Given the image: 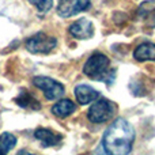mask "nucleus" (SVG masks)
<instances>
[{
    "instance_id": "nucleus-1",
    "label": "nucleus",
    "mask_w": 155,
    "mask_h": 155,
    "mask_svg": "<svg viewBox=\"0 0 155 155\" xmlns=\"http://www.w3.org/2000/svg\"><path fill=\"white\" fill-rule=\"evenodd\" d=\"M135 129L124 118H117L102 136V147L106 154L125 155L132 151Z\"/></svg>"
},
{
    "instance_id": "nucleus-2",
    "label": "nucleus",
    "mask_w": 155,
    "mask_h": 155,
    "mask_svg": "<svg viewBox=\"0 0 155 155\" xmlns=\"http://www.w3.org/2000/svg\"><path fill=\"white\" fill-rule=\"evenodd\" d=\"M110 68V60L107 56L102 53H95L88 57L83 67V72L86 76L91 78L94 80L99 82H106L107 84H112L113 78H114V71H109Z\"/></svg>"
},
{
    "instance_id": "nucleus-3",
    "label": "nucleus",
    "mask_w": 155,
    "mask_h": 155,
    "mask_svg": "<svg viewBox=\"0 0 155 155\" xmlns=\"http://www.w3.org/2000/svg\"><path fill=\"white\" fill-rule=\"evenodd\" d=\"M116 113V104H113L109 99L101 98L91 105V107L87 112V117L91 123L94 124H102L106 123L107 120L113 117Z\"/></svg>"
},
{
    "instance_id": "nucleus-4",
    "label": "nucleus",
    "mask_w": 155,
    "mask_h": 155,
    "mask_svg": "<svg viewBox=\"0 0 155 155\" xmlns=\"http://www.w3.org/2000/svg\"><path fill=\"white\" fill-rule=\"evenodd\" d=\"M33 83H34L35 87L42 90L46 99H49V101L59 99L60 97H63L65 93V88L61 83L56 82L54 79L48 78V76H35L34 79H33Z\"/></svg>"
},
{
    "instance_id": "nucleus-5",
    "label": "nucleus",
    "mask_w": 155,
    "mask_h": 155,
    "mask_svg": "<svg viewBox=\"0 0 155 155\" xmlns=\"http://www.w3.org/2000/svg\"><path fill=\"white\" fill-rule=\"evenodd\" d=\"M56 45V38L45 33H37L33 37L27 38L26 41V49L30 53H49Z\"/></svg>"
},
{
    "instance_id": "nucleus-6",
    "label": "nucleus",
    "mask_w": 155,
    "mask_h": 155,
    "mask_svg": "<svg viewBox=\"0 0 155 155\" xmlns=\"http://www.w3.org/2000/svg\"><path fill=\"white\" fill-rule=\"evenodd\" d=\"M91 0H60L57 14L61 18H70L76 14L86 11L90 7Z\"/></svg>"
},
{
    "instance_id": "nucleus-7",
    "label": "nucleus",
    "mask_w": 155,
    "mask_h": 155,
    "mask_svg": "<svg viewBox=\"0 0 155 155\" xmlns=\"http://www.w3.org/2000/svg\"><path fill=\"white\" fill-rule=\"evenodd\" d=\"M70 34L78 40H88L94 34V26L88 19L82 18L70 26Z\"/></svg>"
},
{
    "instance_id": "nucleus-8",
    "label": "nucleus",
    "mask_w": 155,
    "mask_h": 155,
    "mask_svg": "<svg viewBox=\"0 0 155 155\" xmlns=\"http://www.w3.org/2000/svg\"><path fill=\"white\" fill-rule=\"evenodd\" d=\"M75 97H76L78 104L87 105V104H90V102L95 101V99L99 97V93L95 90V88L91 87V86L78 84L75 87Z\"/></svg>"
},
{
    "instance_id": "nucleus-9",
    "label": "nucleus",
    "mask_w": 155,
    "mask_h": 155,
    "mask_svg": "<svg viewBox=\"0 0 155 155\" xmlns=\"http://www.w3.org/2000/svg\"><path fill=\"white\" fill-rule=\"evenodd\" d=\"M34 136L37 140H40L42 143L44 147H53V146H57L60 142H61V135L53 132L52 129H46V128H38L37 131L34 132Z\"/></svg>"
},
{
    "instance_id": "nucleus-10",
    "label": "nucleus",
    "mask_w": 155,
    "mask_h": 155,
    "mask_svg": "<svg viewBox=\"0 0 155 155\" xmlns=\"http://www.w3.org/2000/svg\"><path fill=\"white\" fill-rule=\"evenodd\" d=\"M134 57L137 61H147L155 60V45L151 42L140 44L134 52Z\"/></svg>"
},
{
    "instance_id": "nucleus-11",
    "label": "nucleus",
    "mask_w": 155,
    "mask_h": 155,
    "mask_svg": "<svg viewBox=\"0 0 155 155\" xmlns=\"http://www.w3.org/2000/svg\"><path fill=\"white\" fill-rule=\"evenodd\" d=\"M76 110V105L71 99H61L52 107V113L57 117H68Z\"/></svg>"
},
{
    "instance_id": "nucleus-12",
    "label": "nucleus",
    "mask_w": 155,
    "mask_h": 155,
    "mask_svg": "<svg viewBox=\"0 0 155 155\" xmlns=\"http://www.w3.org/2000/svg\"><path fill=\"white\" fill-rule=\"evenodd\" d=\"M15 102L16 105H19L23 109H31V110H38L41 107L40 105V101L35 99L34 97L31 95L30 93H27L26 90H22L21 94L15 98Z\"/></svg>"
},
{
    "instance_id": "nucleus-13",
    "label": "nucleus",
    "mask_w": 155,
    "mask_h": 155,
    "mask_svg": "<svg viewBox=\"0 0 155 155\" xmlns=\"http://www.w3.org/2000/svg\"><path fill=\"white\" fill-rule=\"evenodd\" d=\"M16 144V137L10 132H4L0 135V155L8 154Z\"/></svg>"
},
{
    "instance_id": "nucleus-14",
    "label": "nucleus",
    "mask_w": 155,
    "mask_h": 155,
    "mask_svg": "<svg viewBox=\"0 0 155 155\" xmlns=\"http://www.w3.org/2000/svg\"><path fill=\"white\" fill-rule=\"evenodd\" d=\"M33 5H35L40 12H46L52 8V4H53V0H29Z\"/></svg>"
},
{
    "instance_id": "nucleus-15",
    "label": "nucleus",
    "mask_w": 155,
    "mask_h": 155,
    "mask_svg": "<svg viewBox=\"0 0 155 155\" xmlns=\"http://www.w3.org/2000/svg\"><path fill=\"white\" fill-rule=\"evenodd\" d=\"M154 10H155V0H150V2H146V3H143V4L140 5L137 14L142 15V16H146Z\"/></svg>"
},
{
    "instance_id": "nucleus-16",
    "label": "nucleus",
    "mask_w": 155,
    "mask_h": 155,
    "mask_svg": "<svg viewBox=\"0 0 155 155\" xmlns=\"http://www.w3.org/2000/svg\"><path fill=\"white\" fill-rule=\"evenodd\" d=\"M151 25H153V26H155V10H154V14L151 15Z\"/></svg>"
}]
</instances>
